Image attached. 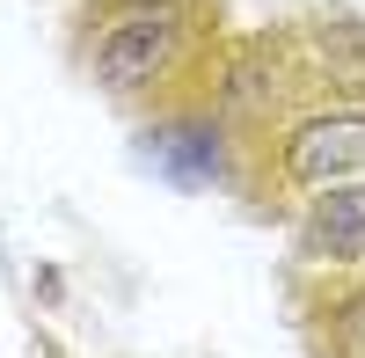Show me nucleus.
<instances>
[{"instance_id":"obj_1","label":"nucleus","mask_w":365,"mask_h":358,"mask_svg":"<svg viewBox=\"0 0 365 358\" xmlns=\"http://www.w3.org/2000/svg\"><path fill=\"white\" fill-rule=\"evenodd\" d=\"M182 51V29H175V8H132L125 22H110L96 51H88V73H96L110 96H139L154 88Z\"/></svg>"},{"instance_id":"obj_2","label":"nucleus","mask_w":365,"mask_h":358,"mask_svg":"<svg viewBox=\"0 0 365 358\" xmlns=\"http://www.w3.org/2000/svg\"><path fill=\"white\" fill-rule=\"evenodd\" d=\"M285 175L307 183V190L365 175V110H322V117H307V125L285 139Z\"/></svg>"},{"instance_id":"obj_3","label":"nucleus","mask_w":365,"mask_h":358,"mask_svg":"<svg viewBox=\"0 0 365 358\" xmlns=\"http://www.w3.org/2000/svg\"><path fill=\"white\" fill-rule=\"evenodd\" d=\"M299 249L322 256V263H351V256H365V175H351V183H322V190L307 198Z\"/></svg>"},{"instance_id":"obj_4","label":"nucleus","mask_w":365,"mask_h":358,"mask_svg":"<svg viewBox=\"0 0 365 358\" xmlns=\"http://www.w3.org/2000/svg\"><path fill=\"white\" fill-rule=\"evenodd\" d=\"M336 344L351 351V358H365V285L344 300V314H336Z\"/></svg>"}]
</instances>
